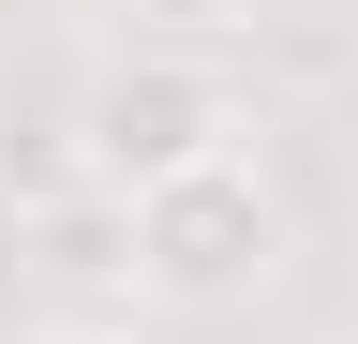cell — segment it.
<instances>
[{
  "label": "cell",
  "mask_w": 358,
  "mask_h": 344,
  "mask_svg": "<svg viewBox=\"0 0 358 344\" xmlns=\"http://www.w3.org/2000/svg\"><path fill=\"white\" fill-rule=\"evenodd\" d=\"M343 344H358V329H343Z\"/></svg>",
  "instance_id": "obj_5"
},
{
  "label": "cell",
  "mask_w": 358,
  "mask_h": 344,
  "mask_svg": "<svg viewBox=\"0 0 358 344\" xmlns=\"http://www.w3.org/2000/svg\"><path fill=\"white\" fill-rule=\"evenodd\" d=\"M254 120H239V90L194 60V46H120V60H90L75 75V120H60V180H90V195H164V180H194V165H224Z\"/></svg>",
  "instance_id": "obj_1"
},
{
  "label": "cell",
  "mask_w": 358,
  "mask_h": 344,
  "mask_svg": "<svg viewBox=\"0 0 358 344\" xmlns=\"http://www.w3.org/2000/svg\"><path fill=\"white\" fill-rule=\"evenodd\" d=\"M15 254H30L45 284H134V209L90 195V180H45L15 209Z\"/></svg>",
  "instance_id": "obj_3"
},
{
  "label": "cell",
  "mask_w": 358,
  "mask_h": 344,
  "mask_svg": "<svg viewBox=\"0 0 358 344\" xmlns=\"http://www.w3.org/2000/svg\"><path fill=\"white\" fill-rule=\"evenodd\" d=\"M284 195H268V165L254 150H224L194 165V180H164V195H134V284L179 299V315H239V299L284 284Z\"/></svg>",
  "instance_id": "obj_2"
},
{
  "label": "cell",
  "mask_w": 358,
  "mask_h": 344,
  "mask_svg": "<svg viewBox=\"0 0 358 344\" xmlns=\"http://www.w3.org/2000/svg\"><path fill=\"white\" fill-rule=\"evenodd\" d=\"M30 344H164V329H134V315H45Z\"/></svg>",
  "instance_id": "obj_4"
}]
</instances>
